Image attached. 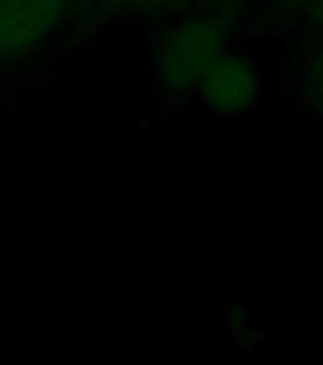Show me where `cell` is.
<instances>
[{"instance_id":"1","label":"cell","mask_w":323,"mask_h":365,"mask_svg":"<svg viewBox=\"0 0 323 365\" xmlns=\"http://www.w3.org/2000/svg\"><path fill=\"white\" fill-rule=\"evenodd\" d=\"M234 25L211 10L175 14L153 34L150 65L165 93L190 97L215 59L232 46Z\"/></svg>"},{"instance_id":"7","label":"cell","mask_w":323,"mask_h":365,"mask_svg":"<svg viewBox=\"0 0 323 365\" xmlns=\"http://www.w3.org/2000/svg\"><path fill=\"white\" fill-rule=\"evenodd\" d=\"M228 329L232 333V336H236L240 341V344H244V346H259L261 341L265 339V333L253 327L247 318V314L242 308H232L230 312H228L227 318Z\"/></svg>"},{"instance_id":"3","label":"cell","mask_w":323,"mask_h":365,"mask_svg":"<svg viewBox=\"0 0 323 365\" xmlns=\"http://www.w3.org/2000/svg\"><path fill=\"white\" fill-rule=\"evenodd\" d=\"M71 0H0V65L40 50L65 21Z\"/></svg>"},{"instance_id":"6","label":"cell","mask_w":323,"mask_h":365,"mask_svg":"<svg viewBox=\"0 0 323 365\" xmlns=\"http://www.w3.org/2000/svg\"><path fill=\"white\" fill-rule=\"evenodd\" d=\"M274 19L302 33H323V0H267Z\"/></svg>"},{"instance_id":"5","label":"cell","mask_w":323,"mask_h":365,"mask_svg":"<svg viewBox=\"0 0 323 365\" xmlns=\"http://www.w3.org/2000/svg\"><path fill=\"white\" fill-rule=\"evenodd\" d=\"M116 10L131 14H185L193 10H211L234 25L242 6L240 0H108Z\"/></svg>"},{"instance_id":"2","label":"cell","mask_w":323,"mask_h":365,"mask_svg":"<svg viewBox=\"0 0 323 365\" xmlns=\"http://www.w3.org/2000/svg\"><path fill=\"white\" fill-rule=\"evenodd\" d=\"M262 90L265 76L259 61L247 51L230 46L207 68L194 96L207 113L230 118L255 107Z\"/></svg>"},{"instance_id":"4","label":"cell","mask_w":323,"mask_h":365,"mask_svg":"<svg viewBox=\"0 0 323 365\" xmlns=\"http://www.w3.org/2000/svg\"><path fill=\"white\" fill-rule=\"evenodd\" d=\"M310 34L291 61V91L304 110L323 118V34Z\"/></svg>"}]
</instances>
